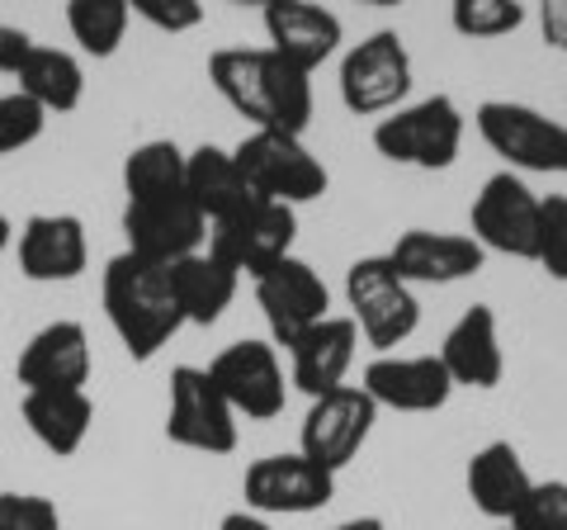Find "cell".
I'll return each instance as SVG.
<instances>
[{"label":"cell","instance_id":"9","mask_svg":"<svg viewBox=\"0 0 567 530\" xmlns=\"http://www.w3.org/2000/svg\"><path fill=\"white\" fill-rule=\"evenodd\" d=\"M539 208L544 200L525 185L516 171H496L483 181L477 200L468 208V227L483 252L511 256V261H535L539 252Z\"/></svg>","mask_w":567,"mask_h":530},{"label":"cell","instance_id":"18","mask_svg":"<svg viewBox=\"0 0 567 530\" xmlns=\"http://www.w3.org/2000/svg\"><path fill=\"white\" fill-rule=\"evenodd\" d=\"M91 369V332L76 317H58V323H48L29 337L20 365H14V379L24 384V394H33V388H85Z\"/></svg>","mask_w":567,"mask_h":530},{"label":"cell","instance_id":"43","mask_svg":"<svg viewBox=\"0 0 567 530\" xmlns=\"http://www.w3.org/2000/svg\"><path fill=\"white\" fill-rule=\"evenodd\" d=\"M496 530H516V526H496Z\"/></svg>","mask_w":567,"mask_h":530},{"label":"cell","instance_id":"22","mask_svg":"<svg viewBox=\"0 0 567 530\" xmlns=\"http://www.w3.org/2000/svg\"><path fill=\"white\" fill-rule=\"evenodd\" d=\"M445 360L454 388H496L506 375V350L502 332H496V313L487 304H473L458 313V323L445 332V342L435 350Z\"/></svg>","mask_w":567,"mask_h":530},{"label":"cell","instance_id":"27","mask_svg":"<svg viewBox=\"0 0 567 530\" xmlns=\"http://www.w3.org/2000/svg\"><path fill=\"white\" fill-rule=\"evenodd\" d=\"M20 91L29 100H39L48 119L52 114H71V110H81V100H85V67L71 58L66 48H33L29 52V62L20 67Z\"/></svg>","mask_w":567,"mask_h":530},{"label":"cell","instance_id":"3","mask_svg":"<svg viewBox=\"0 0 567 530\" xmlns=\"http://www.w3.org/2000/svg\"><path fill=\"white\" fill-rule=\"evenodd\" d=\"M458 147H464V110L454 95H425L374 123V152L393 166L450 171L458 162Z\"/></svg>","mask_w":567,"mask_h":530},{"label":"cell","instance_id":"25","mask_svg":"<svg viewBox=\"0 0 567 530\" xmlns=\"http://www.w3.org/2000/svg\"><path fill=\"white\" fill-rule=\"evenodd\" d=\"M185 190H189V200L199 204L208 227L241 214L251 200H260V194L251 190V181H246V171L237 166V156L227 147H213V143L194 147L185 156Z\"/></svg>","mask_w":567,"mask_h":530},{"label":"cell","instance_id":"13","mask_svg":"<svg viewBox=\"0 0 567 530\" xmlns=\"http://www.w3.org/2000/svg\"><path fill=\"white\" fill-rule=\"evenodd\" d=\"M123 242H128L123 252H133L142 261L175 265L181 256L204 252L208 218L189 200V190L156 194V200H128L123 204Z\"/></svg>","mask_w":567,"mask_h":530},{"label":"cell","instance_id":"20","mask_svg":"<svg viewBox=\"0 0 567 530\" xmlns=\"http://www.w3.org/2000/svg\"><path fill=\"white\" fill-rule=\"evenodd\" d=\"M388 261L398 265L406 285H458L487 265V252L473 233H431V227H406L393 242Z\"/></svg>","mask_w":567,"mask_h":530},{"label":"cell","instance_id":"12","mask_svg":"<svg viewBox=\"0 0 567 530\" xmlns=\"http://www.w3.org/2000/svg\"><path fill=\"white\" fill-rule=\"evenodd\" d=\"M241 498H246V511H260V517H308V511L331 507L336 473L312 465L303 450L260 455L256 465H246Z\"/></svg>","mask_w":567,"mask_h":530},{"label":"cell","instance_id":"21","mask_svg":"<svg viewBox=\"0 0 567 530\" xmlns=\"http://www.w3.org/2000/svg\"><path fill=\"white\" fill-rule=\"evenodd\" d=\"M354 350H360V327L354 317H322L317 327H308L303 337L289 346V384L308 398H322L331 388H341L350 365H354Z\"/></svg>","mask_w":567,"mask_h":530},{"label":"cell","instance_id":"41","mask_svg":"<svg viewBox=\"0 0 567 530\" xmlns=\"http://www.w3.org/2000/svg\"><path fill=\"white\" fill-rule=\"evenodd\" d=\"M360 6H374V10H398V6H406V0H360Z\"/></svg>","mask_w":567,"mask_h":530},{"label":"cell","instance_id":"17","mask_svg":"<svg viewBox=\"0 0 567 530\" xmlns=\"http://www.w3.org/2000/svg\"><path fill=\"white\" fill-rule=\"evenodd\" d=\"M260 14H265V39H270V48L308 77L322 62H331L346 43L341 14H331L327 6H317V0H275V6H265Z\"/></svg>","mask_w":567,"mask_h":530},{"label":"cell","instance_id":"24","mask_svg":"<svg viewBox=\"0 0 567 530\" xmlns=\"http://www.w3.org/2000/svg\"><path fill=\"white\" fill-rule=\"evenodd\" d=\"M20 417L48 455L71 459L95 427V398L85 388H33L20 402Z\"/></svg>","mask_w":567,"mask_h":530},{"label":"cell","instance_id":"11","mask_svg":"<svg viewBox=\"0 0 567 530\" xmlns=\"http://www.w3.org/2000/svg\"><path fill=\"white\" fill-rule=\"evenodd\" d=\"M374 421H379V402L369 398L360 384H341V388H331V394L312 398L303 431H298V450H303L312 465L341 473L350 459L369 446Z\"/></svg>","mask_w":567,"mask_h":530},{"label":"cell","instance_id":"15","mask_svg":"<svg viewBox=\"0 0 567 530\" xmlns=\"http://www.w3.org/2000/svg\"><path fill=\"white\" fill-rule=\"evenodd\" d=\"M256 304L265 313L275 346L289 350L308 327L331 317V289L303 256H284L265 275H256Z\"/></svg>","mask_w":567,"mask_h":530},{"label":"cell","instance_id":"39","mask_svg":"<svg viewBox=\"0 0 567 530\" xmlns=\"http://www.w3.org/2000/svg\"><path fill=\"white\" fill-rule=\"evenodd\" d=\"M336 530H388V526H383V517H350V521H341Z\"/></svg>","mask_w":567,"mask_h":530},{"label":"cell","instance_id":"42","mask_svg":"<svg viewBox=\"0 0 567 530\" xmlns=\"http://www.w3.org/2000/svg\"><path fill=\"white\" fill-rule=\"evenodd\" d=\"M227 6H260L265 10V6H275V0H227Z\"/></svg>","mask_w":567,"mask_h":530},{"label":"cell","instance_id":"35","mask_svg":"<svg viewBox=\"0 0 567 530\" xmlns=\"http://www.w3.org/2000/svg\"><path fill=\"white\" fill-rule=\"evenodd\" d=\"M128 10L162 33H189L204 24V0H128Z\"/></svg>","mask_w":567,"mask_h":530},{"label":"cell","instance_id":"14","mask_svg":"<svg viewBox=\"0 0 567 530\" xmlns=\"http://www.w3.org/2000/svg\"><path fill=\"white\" fill-rule=\"evenodd\" d=\"M213 384L233 402V412L246 421H275L289 402V379H284V360L270 342H233L208 360Z\"/></svg>","mask_w":567,"mask_h":530},{"label":"cell","instance_id":"19","mask_svg":"<svg viewBox=\"0 0 567 530\" xmlns=\"http://www.w3.org/2000/svg\"><path fill=\"white\" fill-rule=\"evenodd\" d=\"M91 265V242L76 214H33L20 227V275L33 285H71Z\"/></svg>","mask_w":567,"mask_h":530},{"label":"cell","instance_id":"7","mask_svg":"<svg viewBox=\"0 0 567 530\" xmlns=\"http://www.w3.org/2000/svg\"><path fill=\"white\" fill-rule=\"evenodd\" d=\"M237 166L246 171V181L260 200H279V204H312L322 200L331 175L322 166V156H312V147L298 133H275V129H251L233 147Z\"/></svg>","mask_w":567,"mask_h":530},{"label":"cell","instance_id":"5","mask_svg":"<svg viewBox=\"0 0 567 530\" xmlns=\"http://www.w3.org/2000/svg\"><path fill=\"white\" fill-rule=\"evenodd\" d=\"M473 129L506 162V171L567 175V123L539 114L535 104L483 100L473 114Z\"/></svg>","mask_w":567,"mask_h":530},{"label":"cell","instance_id":"28","mask_svg":"<svg viewBox=\"0 0 567 530\" xmlns=\"http://www.w3.org/2000/svg\"><path fill=\"white\" fill-rule=\"evenodd\" d=\"M185 156L171 137H147L123 156V194L128 200H156V194L185 190Z\"/></svg>","mask_w":567,"mask_h":530},{"label":"cell","instance_id":"36","mask_svg":"<svg viewBox=\"0 0 567 530\" xmlns=\"http://www.w3.org/2000/svg\"><path fill=\"white\" fill-rule=\"evenodd\" d=\"M33 48H39V43H33L24 29L0 24V77H20V67L29 62Z\"/></svg>","mask_w":567,"mask_h":530},{"label":"cell","instance_id":"37","mask_svg":"<svg viewBox=\"0 0 567 530\" xmlns=\"http://www.w3.org/2000/svg\"><path fill=\"white\" fill-rule=\"evenodd\" d=\"M539 33L548 48L567 52V0H539Z\"/></svg>","mask_w":567,"mask_h":530},{"label":"cell","instance_id":"4","mask_svg":"<svg viewBox=\"0 0 567 530\" xmlns=\"http://www.w3.org/2000/svg\"><path fill=\"white\" fill-rule=\"evenodd\" d=\"M346 304L350 317L360 327V337L379 350L393 356L402 342H412V332L421 327V304H416V285H406L398 275V265L383 256H360L346 271Z\"/></svg>","mask_w":567,"mask_h":530},{"label":"cell","instance_id":"2","mask_svg":"<svg viewBox=\"0 0 567 530\" xmlns=\"http://www.w3.org/2000/svg\"><path fill=\"white\" fill-rule=\"evenodd\" d=\"M104 317H110L118 346L128 350V360L147 365L162 356V346L185 327V313L175 304L171 289V271L156 261H142L133 252H118L104 265Z\"/></svg>","mask_w":567,"mask_h":530},{"label":"cell","instance_id":"38","mask_svg":"<svg viewBox=\"0 0 567 530\" xmlns=\"http://www.w3.org/2000/svg\"><path fill=\"white\" fill-rule=\"evenodd\" d=\"M218 530H270V521L260 517V511H227V517L218 521Z\"/></svg>","mask_w":567,"mask_h":530},{"label":"cell","instance_id":"30","mask_svg":"<svg viewBox=\"0 0 567 530\" xmlns=\"http://www.w3.org/2000/svg\"><path fill=\"white\" fill-rule=\"evenodd\" d=\"M450 24L458 39H506L525 24L520 0H450Z\"/></svg>","mask_w":567,"mask_h":530},{"label":"cell","instance_id":"40","mask_svg":"<svg viewBox=\"0 0 567 530\" xmlns=\"http://www.w3.org/2000/svg\"><path fill=\"white\" fill-rule=\"evenodd\" d=\"M10 242H14V223L6 218V208H0V252H6Z\"/></svg>","mask_w":567,"mask_h":530},{"label":"cell","instance_id":"8","mask_svg":"<svg viewBox=\"0 0 567 530\" xmlns=\"http://www.w3.org/2000/svg\"><path fill=\"white\" fill-rule=\"evenodd\" d=\"M166 440L199 455H233L237 450V412L213 384L208 365H175L171 398H166Z\"/></svg>","mask_w":567,"mask_h":530},{"label":"cell","instance_id":"32","mask_svg":"<svg viewBox=\"0 0 567 530\" xmlns=\"http://www.w3.org/2000/svg\"><path fill=\"white\" fill-rule=\"evenodd\" d=\"M535 265L567 285V194H548L544 208H539V252H535Z\"/></svg>","mask_w":567,"mask_h":530},{"label":"cell","instance_id":"23","mask_svg":"<svg viewBox=\"0 0 567 530\" xmlns=\"http://www.w3.org/2000/svg\"><path fill=\"white\" fill-rule=\"evenodd\" d=\"M464 488H468L473 507L483 511L487 521L511 526L516 521V511H520V502H525V492L535 488V479H529L525 459H520V450L511 446V440H487V446L473 450V459H468Z\"/></svg>","mask_w":567,"mask_h":530},{"label":"cell","instance_id":"34","mask_svg":"<svg viewBox=\"0 0 567 530\" xmlns=\"http://www.w3.org/2000/svg\"><path fill=\"white\" fill-rule=\"evenodd\" d=\"M0 530H62V511L39 492H0Z\"/></svg>","mask_w":567,"mask_h":530},{"label":"cell","instance_id":"31","mask_svg":"<svg viewBox=\"0 0 567 530\" xmlns=\"http://www.w3.org/2000/svg\"><path fill=\"white\" fill-rule=\"evenodd\" d=\"M48 129V110L39 100H29L24 91H10L0 95V156H14L33 147Z\"/></svg>","mask_w":567,"mask_h":530},{"label":"cell","instance_id":"26","mask_svg":"<svg viewBox=\"0 0 567 530\" xmlns=\"http://www.w3.org/2000/svg\"><path fill=\"white\" fill-rule=\"evenodd\" d=\"M166 271H171L175 304L185 313V327H213L227 308H233L237 285H241V275L233 265H223L208 246L194 256H181L175 265H166Z\"/></svg>","mask_w":567,"mask_h":530},{"label":"cell","instance_id":"10","mask_svg":"<svg viewBox=\"0 0 567 530\" xmlns=\"http://www.w3.org/2000/svg\"><path fill=\"white\" fill-rule=\"evenodd\" d=\"M293 242H298V214L293 204L279 200H251L241 214L208 227V252L251 279L270 271L275 261L293 256Z\"/></svg>","mask_w":567,"mask_h":530},{"label":"cell","instance_id":"6","mask_svg":"<svg viewBox=\"0 0 567 530\" xmlns=\"http://www.w3.org/2000/svg\"><path fill=\"white\" fill-rule=\"evenodd\" d=\"M341 104L354 119H383L412 95V52H406L398 29H374L341 58L336 77Z\"/></svg>","mask_w":567,"mask_h":530},{"label":"cell","instance_id":"33","mask_svg":"<svg viewBox=\"0 0 567 530\" xmlns=\"http://www.w3.org/2000/svg\"><path fill=\"white\" fill-rule=\"evenodd\" d=\"M516 530H567V483L563 479H535L516 511Z\"/></svg>","mask_w":567,"mask_h":530},{"label":"cell","instance_id":"29","mask_svg":"<svg viewBox=\"0 0 567 530\" xmlns=\"http://www.w3.org/2000/svg\"><path fill=\"white\" fill-rule=\"evenodd\" d=\"M128 20V0H66V29L85 58H114Z\"/></svg>","mask_w":567,"mask_h":530},{"label":"cell","instance_id":"1","mask_svg":"<svg viewBox=\"0 0 567 530\" xmlns=\"http://www.w3.org/2000/svg\"><path fill=\"white\" fill-rule=\"evenodd\" d=\"M208 81L251 129L308 133L312 123V77L284 62L275 48H218L208 58Z\"/></svg>","mask_w":567,"mask_h":530},{"label":"cell","instance_id":"16","mask_svg":"<svg viewBox=\"0 0 567 530\" xmlns=\"http://www.w3.org/2000/svg\"><path fill=\"white\" fill-rule=\"evenodd\" d=\"M360 388L379 402V412H440L454 398V379L440 356H374Z\"/></svg>","mask_w":567,"mask_h":530}]
</instances>
